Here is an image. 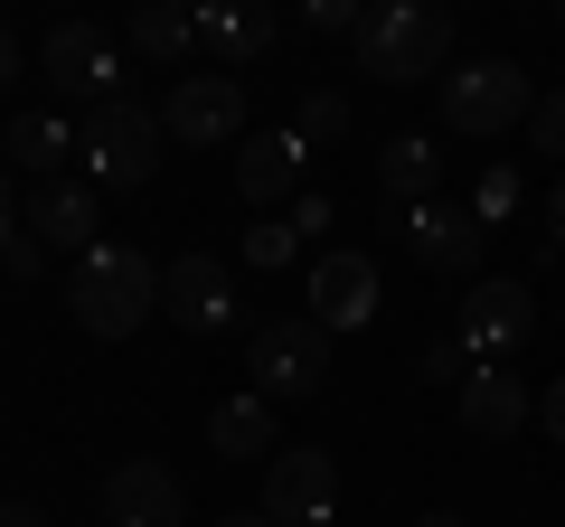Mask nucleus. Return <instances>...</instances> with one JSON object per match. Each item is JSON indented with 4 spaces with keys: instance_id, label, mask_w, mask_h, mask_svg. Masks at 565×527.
<instances>
[{
    "instance_id": "22",
    "label": "nucleus",
    "mask_w": 565,
    "mask_h": 527,
    "mask_svg": "<svg viewBox=\"0 0 565 527\" xmlns=\"http://www.w3.org/2000/svg\"><path fill=\"white\" fill-rule=\"evenodd\" d=\"M292 132H302V151H311V142H340V132H349V104H340V95H302Z\"/></svg>"
},
{
    "instance_id": "13",
    "label": "nucleus",
    "mask_w": 565,
    "mask_h": 527,
    "mask_svg": "<svg viewBox=\"0 0 565 527\" xmlns=\"http://www.w3.org/2000/svg\"><path fill=\"white\" fill-rule=\"evenodd\" d=\"M180 481H170V462H122L104 471V527H180Z\"/></svg>"
},
{
    "instance_id": "33",
    "label": "nucleus",
    "mask_w": 565,
    "mask_h": 527,
    "mask_svg": "<svg viewBox=\"0 0 565 527\" xmlns=\"http://www.w3.org/2000/svg\"><path fill=\"white\" fill-rule=\"evenodd\" d=\"M0 217H10V161H0Z\"/></svg>"
},
{
    "instance_id": "29",
    "label": "nucleus",
    "mask_w": 565,
    "mask_h": 527,
    "mask_svg": "<svg viewBox=\"0 0 565 527\" xmlns=\"http://www.w3.org/2000/svg\"><path fill=\"white\" fill-rule=\"evenodd\" d=\"M20 76V39H10V20H0V85Z\"/></svg>"
},
{
    "instance_id": "20",
    "label": "nucleus",
    "mask_w": 565,
    "mask_h": 527,
    "mask_svg": "<svg viewBox=\"0 0 565 527\" xmlns=\"http://www.w3.org/2000/svg\"><path fill=\"white\" fill-rule=\"evenodd\" d=\"M10 151H20L29 180H57V170L76 161V122H57V114H20V122H10Z\"/></svg>"
},
{
    "instance_id": "25",
    "label": "nucleus",
    "mask_w": 565,
    "mask_h": 527,
    "mask_svg": "<svg viewBox=\"0 0 565 527\" xmlns=\"http://www.w3.org/2000/svg\"><path fill=\"white\" fill-rule=\"evenodd\" d=\"M302 20H311V29H349V39H359L367 10H349V0H302Z\"/></svg>"
},
{
    "instance_id": "18",
    "label": "nucleus",
    "mask_w": 565,
    "mask_h": 527,
    "mask_svg": "<svg viewBox=\"0 0 565 527\" xmlns=\"http://www.w3.org/2000/svg\"><path fill=\"white\" fill-rule=\"evenodd\" d=\"M434 180H444V151H434V142H386L377 151V189H386L396 217H405V207H424V198H444Z\"/></svg>"
},
{
    "instance_id": "24",
    "label": "nucleus",
    "mask_w": 565,
    "mask_h": 527,
    "mask_svg": "<svg viewBox=\"0 0 565 527\" xmlns=\"http://www.w3.org/2000/svg\"><path fill=\"white\" fill-rule=\"evenodd\" d=\"M39 255H47L39 236H20V226L0 217V264H10V273H20V283H29V273H39Z\"/></svg>"
},
{
    "instance_id": "6",
    "label": "nucleus",
    "mask_w": 565,
    "mask_h": 527,
    "mask_svg": "<svg viewBox=\"0 0 565 527\" xmlns=\"http://www.w3.org/2000/svg\"><path fill=\"white\" fill-rule=\"evenodd\" d=\"M527 330H537V302H527V283H471V302H462V358L471 367H509V348H527Z\"/></svg>"
},
{
    "instance_id": "5",
    "label": "nucleus",
    "mask_w": 565,
    "mask_h": 527,
    "mask_svg": "<svg viewBox=\"0 0 565 527\" xmlns=\"http://www.w3.org/2000/svg\"><path fill=\"white\" fill-rule=\"evenodd\" d=\"M245 358H255L264 396H274V406H292V396H321V377H330V330L311 321V311H292V321H264Z\"/></svg>"
},
{
    "instance_id": "9",
    "label": "nucleus",
    "mask_w": 565,
    "mask_h": 527,
    "mask_svg": "<svg viewBox=\"0 0 565 527\" xmlns=\"http://www.w3.org/2000/svg\"><path fill=\"white\" fill-rule=\"evenodd\" d=\"M481 207H462V198H424V207H405L396 217V245L415 264H434V273H471L481 264Z\"/></svg>"
},
{
    "instance_id": "16",
    "label": "nucleus",
    "mask_w": 565,
    "mask_h": 527,
    "mask_svg": "<svg viewBox=\"0 0 565 527\" xmlns=\"http://www.w3.org/2000/svg\"><path fill=\"white\" fill-rule=\"evenodd\" d=\"M29 226H39V245H57V255H95V189L85 180H47L39 198H29Z\"/></svg>"
},
{
    "instance_id": "7",
    "label": "nucleus",
    "mask_w": 565,
    "mask_h": 527,
    "mask_svg": "<svg viewBox=\"0 0 565 527\" xmlns=\"http://www.w3.org/2000/svg\"><path fill=\"white\" fill-rule=\"evenodd\" d=\"M161 132L189 151H217V142H245V85L236 76H180L161 104Z\"/></svg>"
},
{
    "instance_id": "3",
    "label": "nucleus",
    "mask_w": 565,
    "mask_h": 527,
    "mask_svg": "<svg viewBox=\"0 0 565 527\" xmlns=\"http://www.w3.org/2000/svg\"><path fill=\"white\" fill-rule=\"evenodd\" d=\"M76 161H85V189H141L161 170V114L151 104H95L76 122Z\"/></svg>"
},
{
    "instance_id": "4",
    "label": "nucleus",
    "mask_w": 565,
    "mask_h": 527,
    "mask_svg": "<svg viewBox=\"0 0 565 527\" xmlns=\"http://www.w3.org/2000/svg\"><path fill=\"white\" fill-rule=\"evenodd\" d=\"M527 114H537V95H527V76L509 57H471L462 76H444V122L471 132V142H490V132H509Z\"/></svg>"
},
{
    "instance_id": "21",
    "label": "nucleus",
    "mask_w": 565,
    "mask_h": 527,
    "mask_svg": "<svg viewBox=\"0 0 565 527\" xmlns=\"http://www.w3.org/2000/svg\"><path fill=\"white\" fill-rule=\"evenodd\" d=\"M132 47H141L151 66L189 57V47H199V10H132Z\"/></svg>"
},
{
    "instance_id": "30",
    "label": "nucleus",
    "mask_w": 565,
    "mask_h": 527,
    "mask_svg": "<svg viewBox=\"0 0 565 527\" xmlns=\"http://www.w3.org/2000/svg\"><path fill=\"white\" fill-rule=\"evenodd\" d=\"M546 217H556V236H565V170H556V189H546Z\"/></svg>"
},
{
    "instance_id": "14",
    "label": "nucleus",
    "mask_w": 565,
    "mask_h": 527,
    "mask_svg": "<svg viewBox=\"0 0 565 527\" xmlns=\"http://www.w3.org/2000/svg\"><path fill=\"white\" fill-rule=\"evenodd\" d=\"M462 424L481 433V443H509V433L537 424V396H527L519 367H471L462 377Z\"/></svg>"
},
{
    "instance_id": "26",
    "label": "nucleus",
    "mask_w": 565,
    "mask_h": 527,
    "mask_svg": "<svg viewBox=\"0 0 565 527\" xmlns=\"http://www.w3.org/2000/svg\"><path fill=\"white\" fill-rule=\"evenodd\" d=\"M537 424H546V443H565V377H546V396H537Z\"/></svg>"
},
{
    "instance_id": "23",
    "label": "nucleus",
    "mask_w": 565,
    "mask_h": 527,
    "mask_svg": "<svg viewBox=\"0 0 565 527\" xmlns=\"http://www.w3.org/2000/svg\"><path fill=\"white\" fill-rule=\"evenodd\" d=\"M527 142L565 161V85H546V95H537V114H527Z\"/></svg>"
},
{
    "instance_id": "8",
    "label": "nucleus",
    "mask_w": 565,
    "mask_h": 527,
    "mask_svg": "<svg viewBox=\"0 0 565 527\" xmlns=\"http://www.w3.org/2000/svg\"><path fill=\"white\" fill-rule=\"evenodd\" d=\"M39 76L57 85L66 104L95 114V104H114V39H104L95 20H57V29H47V47H39Z\"/></svg>"
},
{
    "instance_id": "2",
    "label": "nucleus",
    "mask_w": 565,
    "mask_h": 527,
    "mask_svg": "<svg viewBox=\"0 0 565 527\" xmlns=\"http://www.w3.org/2000/svg\"><path fill=\"white\" fill-rule=\"evenodd\" d=\"M452 47V20L434 10V0H377L359 20V76L377 85H424L434 66H444Z\"/></svg>"
},
{
    "instance_id": "19",
    "label": "nucleus",
    "mask_w": 565,
    "mask_h": 527,
    "mask_svg": "<svg viewBox=\"0 0 565 527\" xmlns=\"http://www.w3.org/2000/svg\"><path fill=\"white\" fill-rule=\"evenodd\" d=\"M199 47L207 57H226V66H245V57H264L274 47V10H199Z\"/></svg>"
},
{
    "instance_id": "28",
    "label": "nucleus",
    "mask_w": 565,
    "mask_h": 527,
    "mask_svg": "<svg viewBox=\"0 0 565 527\" xmlns=\"http://www.w3.org/2000/svg\"><path fill=\"white\" fill-rule=\"evenodd\" d=\"M0 527H47V518H39L29 499H0Z\"/></svg>"
},
{
    "instance_id": "10",
    "label": "nucleus",
    "mask_w": 565,
    "mask_h": 527,
    "mask_svg": "<svg viewBox=\"0 0 565 527\" xmlns=\"http://www.w3.org/2000/svg\"><path fill=\"white\" fill-rule=\"evenodd\" d=\"M330 508H340V471H330V452H274V471H264V518L274 527H330Z\"/></svg>"
},
{
    "instance_id": "12",
    "label": "nucleus",
    "mask_w": 565,
    "mask_h": 527,
    "mask_svg": "<svg viewBox=\"0 0 565 527\" xmlns=\"http://www.w3.org/2000/svg\"><path fill=\"white\" fill-rule=\"evenodd\" d=\"M311 321L340 340V330H367L377 321V264L367 255H321L311 264Z\"/></svg>"
},
{
    "instance_id": "15",
    "label": "nucleus",
    "mask_w": 565,
    "mask_h": 527,
    "mask_svg": "<svg viewBox=\"0 0 565 527\" xmlns=\"http://www.w3.org/2000/svg\"><path fill=\"white\" fill-rule=\"evenodd\" d=\"M302 132H245V151H236V189H245V207H274V198H292L302 189Z\"/></svg>"
},
{
    "instance_id": "31",
    "label": "nucleus",
    "mask_w": 565,
    "mask_h": 527,
    "mask_svg": "<svg viewBox=\"0 0 565 527\" xmlns=\"http://www.w3.org/2000/svg\"><path fill=\"white\" fill-rule=\"evenodd\" d=\"M415 527H471V518H462V508H434V518H415Z\"/></svg>"
},
{
    "instance_id": "32",
    "label": "nucleus",
    "mask_w": 565,
    "mask_h": 527,
    "mask_svg": "<svg viewBox=\"0 0 565 527\" xmlns=\"http://www.w3.org/2000/svg\"><path fill=\"white\" fill-rule=\"evenodd\" d=\"M217 527H274V518H264V508H236V518H217Z\"/></svg>"
},
{
    "instance_id": "11",
    "label": "nucleus",
    "mask_w": 565,
    "mask_h": 527,
    "mask_svg": "<svg viewBox=\"0 0 565 527\" xmlns=\"http://www.w3.org/2000/svg\"><path fill=\"white\" fill-rule=\"evenodd\" d=\"M161 311H170L180 330H199V340H207V330L236 321V273H226L217 255H170V273H161Z\"/></svg>"
},
{
    "instance_id": "1",
    "label": "nucleus",
    "mask_w": 565,
    "mask_h": 527,
    "mask_svg": "<svg viewBox=\"0 0 565 527\" xmlns=\"http://www.w3.org/2000/svg\"><path fill=\"white\" fill-rule=\"evenodd\" d=\"M76 330H95V340H132L151 311H161V264L141 255V245H114L104 236L95 255H76Z\"/></svg>"
},
{
    "instance_id": "27",
    "label": "nucleus",
    "mask_w": 565,
    "mask_h": 527,
    "mask_svg": "<svg viewBox=\"0 0 565 527\" xmlns=\"http://www.w3.org/2000/svg\"><path fill=\"white\" fill-rule=\"evenodd\" d=\"M292 255V226H255V264H282Z\"/></svg>"
},
{
    "instance_id": "17",
    "label": "nucleus",
    "mask_w": 565,
    "mask_h": 527,
    "mask_svg": "<svg viewBox=\"0 0 565 527\" xmlns=\"http://www.w3.org/2000/svg\"><path fill=\"white\" fill-rule=\"evenodd\" d=\"M207 452H217V462H255V452H274V396H226V406L207 415Z\"/></svg>"
}]
</instances>
